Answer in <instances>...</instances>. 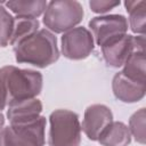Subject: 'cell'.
I'll list each match as a JSON object with an SVG mask.
<instances>
[{
    "mask_svg": "<svg viewBox=\"0 0 146 146\" xmlns=\"http://www.w3.org/2000/svg\"><path fill=\"white\" fill-rule=\"evenodd\" d=\"M15 18L0 3V47H7L10 42Z\"/></svg>",
    "mask_w": 146,
    "mask_h": 146,
    "instance_id": "obj_18",
    "label": "cell"
},
{
    "mask_svg": "<svg viewBox=\"0 0 146 146\" xmlns=\"http://www.w3.org/2000/svg\"><path fill=\"white\" fill-rule=\"evenodd\" d=\"M145 120H146V111L145 108H140L135 112L129 119V131L131 136L139 144H145L146 135H145Z\"/></svg>",
    "mask_w": 146,
    "mask_h": 146,
    "instance_id": "obj_17",
    "label": "cell"
},
{
    "mask_svg": "<svg viewBox=\"0 0 146 146\" xmlns=\"http://www.w3.org/2000/svg\"><path fill=\"white\" fill-rule=\"evenodd\" d=\"M3 124H5V116H3V114L0 112V130L3 128Z\"/></svg>",
    "mask_w": 146,
    "mask_h": 146,
    "instance_id": "obj_22",
    "label": "cell"
},
{
    "mask_svg": "<svg viewBox=\"0 0 146 146\" xmlns=\"http://www.w3.org/2000/svg\"><path fill=\"white\" fill-rule=\"evenodd\" d=\"M49 146H79L81 124L76 113L56 110L49 116Z\"/></svg>",
    "mask_w": 146,
    "mask_h": 146,
    "instance_id": "obj_3",
    "label": "cell"
},
{
    "mask_svg": "<svg viewBox=\"0 0 146 146\" xmlns=\"http://www.w3.org/2000/svg\"><path fill=\"white\" fill-rule=\"evenodd\" d=\"M83 8L79 1L55 0L47 5L43 24L49 31L63 33L74 29L83 18Z\"/></svg>",
    "mask_w": 146,
    "mask_h": 146,
    "instance_id": "obj_4",
    "label": "cell"
},
{
    "mask_svg": "<svg viewBox=\"0 0 146 146\" xmlns=\"http://www.w3.org/2000/svg\"><path fill=\"white\" fill-rule=\"evenodd\" d=\"M98 141L103 146H128L131 141V133L123 122H112L100 133Z\"/></svg>",
    "mask_w": 146,
    "mask_h": 146,
    "instance_id": "obj_13",
    "label": "cell"
},
{
    "mask_svg": "<svg viewBox=\"0 0 146 146\" xmlns=\"http://www.w3.org/2000/svg\"><path fill=\"white\" fill-rule=\"evenodd\" d=\"M18 17H39L47 8L48 2L43 0L35 1H8L5 3Z\"/></svg>",
    "mask_w": 146,
    "mask_h": 146,
    "instance_id": "obj_15",
    "label": "cell"
},
{
    "mask_svg": "<svg viewBox=\"0 0 146 146\" xmlns=\"http://www.w3.org/2000/svg\"><path fill=\"white\" fill-rule=\"evenodd\" d=\"M46 117L10 124L3 128L7 146H43Z\"/></svg>",
    "mask_w": 146,
    "mask_h": 146,
    "instance_id": "obj_5",
    "label": "cell"
},
{
    "mask_svg": "<svg viewBox=\"0 0 146 146\" xmlns=\"http://www.w3.org/2000/svg\"><path fill=\"white\" fill-rule=\"evenodd\" d=\"M94 48V36L83 26L74 27L62 36V54L68 59L87 58Z\"/></svg>",
    "mask_w": 146,
    "mask_h": 146,
    "instance_id": "obj_7",
    "label": "cell"
},
{
    "mask_svg": "<svg viewBox=\"0 0 146 146\" xmlns=\"http://www.w3.org/2000/svg\"><path fill=\"white\" fill-rule=\"evenodd\" d=\"M135 48L133 35L124 34L102 46L103 57L111 67H121Z\"/></svg>",
    "mask_w": 146,
    "mask_h": 146,
    "instance_id": "obj_9",
    "label": "cell"
},
{
    "mask_svg": "<svg viewBox=\"0 0 146 146\" xmlns=\"http://www.w3.org/2000/svg\"><path fill=\"white\" fill-rule=\"evenodd\" d=\"M42 112V104L36 98L8 102L7 117L10 124L35 120Z\"/></svg>",
    "mask_w": 146,
    "mask_h": 146,
    "instance_id": "obj_11",
    "label": "cell"
},
{
    "mask_svg": "<svg viewBox=\"0 0 146 146\" xmlns=\"http://www.w3.org/2000/svg\"><path fill=\"white\" fill-rule=\"evenodd\" d=\"M135 48L121 71L128 78L145 83V35L133 36Z\"/></svg>",
    "mask_w": 146,
    "mask_h": 146,
    "instance_id": "obj_12",
    "label": "cell"
},
{
    "mask_svg": "<svg viewBox=\"0 0 146 146\" xmlns=\"http://www.w3.org/2000/svg\"><path fill=\"white\" fill-rule=\"evenodd\" d=\"M112 122V111L106 105L94 104L86 108L81 129L90 140H98L100 133Z\"/></svg>",
    "mask_w": 146,
    "mask_h": 146,
    "instance_id": "obj_8",
    "label": "cell"
},
{
    "mask_svg": "<svg viewBox=\"0 0 146 146\" xmlns=\"http://www.w3.org/2000/svg\"><path fill=\"white\" fill-rule=\"evenodd\" d=\"M8 103V94H7V89H6V86L0 76V112L2 110H5L6 105Z\"/></svg>",
    "mask_w": 146,
    "mask_h": 146,
    "instance_id": "obj_20",
    "label": "cell"
},
{
    "mask_svg": "<svg viewBox=\"0 0 146 146\" xmlns=\"http://www.w3.org/2000/svg\"><path fill=\"white\" fill-rule=\"evenodd\" d=\"M120 5V1H108V0H91L89 2V6L94 13L98 14H104L107 13L108 10L115 8L116 6Z\"/></svg>",
    "mask_w": 146,
    "mask_h": 146,
    "instance_id": "obj_19",
    "label": "cell"
},
{
    "mask_svg": "<svg viewBox=\"0 0 146 146\" xmlns=\"http://www.w3.org/2000/svg\"><path fill=\"white\" fill-rule=\"evenodd\" d=\"M112 89L114 96L123 103H136L145 96V83L135 81L122 72L115 73L112 80Z\"/></svg>",
    "mask_w": 146,
    "mask_h": 146,
    "instance_id": "obj_10",
    "label": "cell"
},
{
    "mask_svg": "<svg viewBox=\"0 0 146 146\" xmlns=\"http://www.w3.org/2000/svg\"><path fill=\"white\" fill-rule=\"evenodd\" d=\"M39 31V21L36 18L30 17H16L14 23V30L10 39V44L16 46L26 38L31 36Z\"/></svg>",
    "mask_w": 146,
    "mask_h": 146,
    "instance_id": "obj_16",
    "label": "cell"
},
{
    "mask_svg": "<svg viewBox=\"0 0 146 146\" xmlns=\"http://www.w3.org/2000/svg\"><path fill=\"white\" fill-rule=\"evenodd\" d=\"M0 76L7 89L8 102L35 98L42 90V74L34 70L7 65L0 68Z\"/></svg>",
    "mask_w": 146,
    "mask_h": 146,
    "instance_id": "obj_2",
    "label": "cell"
},
{
    "mask_svg": "<svg viewBox=\"0 0 146 146\" xmlns=\"http://www.w3.org/2000/svg\"><path fill=\"white\" fill-rule=\"evenodd\" d=\"M92 36L98 46H104L108 41L127 34L128 21L123 15H104L94 17L89 22Z\"/></svg>",
    "mask_w": 146,
    "mask_h": 146,
    "instance_id": "obj_6",
    "label": "cell"
},
{
    "mask_svg": "<svg viewBox=\"0 0 146 146\" xmlns=\"http://www.w3.org/2000/svg\"><path fill=\"white\" fill-rule=\"evenodd\" d=\"M17 63L36 67H47L59 58L57 38L49 30L42 29L14 47Z\"/></svg>",
    "mask_w": 146,
    "mask_h": 146,
    "instance_id": "obj_1",
    "label": "cell"
},
{
    "mask_svg": "<svg viewBox=\"0 0 146 146\" xmlns=\"http://www.w3.org/2000/svg\"><path fill=\"white\" fill-rule=\"evenodd\" d=\"M0 146H7L6 139H5V131H3V128L0 130Z\"/></svg>",
    "mask_w": 146,
    "mask_h": 146,
    "instance_id": "obj_21",
    "label": "cell"
},
{
    "mask_svg": "<svg viewBox=\"0 0 146 146\" xmlns=\"http://www.w3.org/2000/svg\"><path fill=\"white\" fill-rule=\"evenodd\" d=\"M125 9L129 13V26L133 33L144 35L145 17H146V1H125Z\"/></svg>",
    "mask_w": 146,
    "mask_h": 146,
    "instance_id": "obj_14",
    "label": "cell"
}]
</instances>
